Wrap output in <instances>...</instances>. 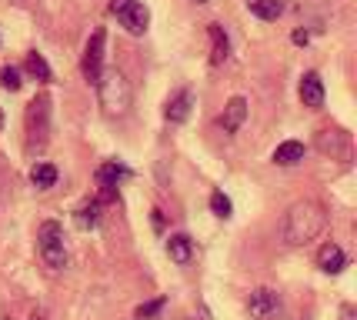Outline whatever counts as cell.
Instances as JSON below:
<instances>
[{
    "label": "cell",
    "instance_id": "6da1fadb",
    "mask_svg": "<svg viewBox=\"0 0 357 320\" xmlns=\"http://www.w3.org/2000/svg\"><path fill=\"white\" fill-rule=\"evenodd\" d=\"M327 227V211L317 200H297L284 217V241L291 247H304L317 241Z\"/></svg>",
    "mask_w": 357,
    "mask_h": 320
},
{
    "label": "cell",
    "instance_id": "7a4b0ae2",
    "mask_svg": "<svg viewBox=\"0 0 357 320\" xmlns=\"http://www.w3.org/2000/svg\"><path fill=\"white\" fill-rule=\"evenodd\" d=\"M97 97H100V107L107 110L110 117H121V114L130 110L134 91H130V80L114 67L107 74H100V80H97Z\"/></svg>",
    "mask_w": 357,
    "mask_h": 320
},
{
    "label": "cell",
    "instance_id": "3957f363",
    "mask_svg": "<svg viewBox=\"0 0 357 320\" xmlns=\"http://www.w3.org/2000/svg\"><path fill=\"white\" fill-rule=\"evenodd\" d=\"M50 140V97H33L27 104V151H44Z\"/></svg>",
    "mask_w": 357,
    "mask_h": 320
},
{
    "label": "cell",
    "instance_id": "277c9868",
    "mask_svg": "<svg viewBox=\"0 0 357 320\" xmlns=\"http://www.w3.org/2000/svg\"><path fill=\"white\" fill-rule=\"evenodd\" d=\"M37 241H40V257L50 271H63L67 267V247H63V227L57 220H44L37 227Z\"/></svg>",
    "mask_w": 357,
    "mask_h": 320
},
{
    "label": "cell",
    "instance_id": "5b68a950",
    "mask_svg": "<svg viewBox=\"0 0 357 320\" xmlns=\"http://www.w3.org/2000/svg\"><path fill=\"white\" fill-rule=\"evenodd\" d=\"M110 14H117L121 27L127 33H134V37H140L151 27V10L140 0H110Z\"/></svg>",
    "mask_w": 357,
    "mask_h": 320
},
{
    "label": "cell",
    "instance_id": "8992f818",
    "mask_svg": "<svg viewBox=\"0 0 357 320\" xmlns=\"http://www.w3.org/2000/svg\"><path fill=\"white\" fill-rule=\"evenodd\" d=\"M104 40H107V33L97 27V31L91 33L87 47H84V61H80V70H84V77H87L91 84H97V80H100V74H104Z\"/></svg>",
    "mask_w": 357,
    "mask_h": 320
},
{
    "label": "cell",
    "instance_id": "52a82bcc",
    "mask_svg": "<svg viewBox=\"0 0 357 320\" xmlns=\"http://www.w3.org/2000/svg\"><path fill=\"white\" fill-rule=\"evenodd\" d=\"M248 310H250V317L254 320H271L280 310V297L274 294V290H267V287L254 290V294L248 297Z\"/></svg>",
    "mask_w": 357,
    "mask_h": 320
},
{
    "label": "cell",
    "instance_id": "ba28073f",
    "mask_svg": "<svg viewBox=\"0 0 357 320\" xmlns=\"http://www.w3.org/2000/svg\"><path fill=\"white\" fill-rule=\"evenodd\" d=\"M248 121V100L244 97H231L227 107H224V114H220V127H224V134H237L241 127Z\"/></svg>",
    "mask_w": 357,
    "mask_h": 320
},
{
    "label": "cell",
    "instance_id": "9c48e42d",
    "mask_svg": "<svg viewBox=\"0 0 357 320\" xmlns=\"http://www.w3.org/2000/svg\"><path fill=\"white\" fill-rule=\"evenodd\" d=\"M301 100H304V107H324V80L314 74V70H307V74L301 77Z\"/></svg>",
    "mask_w": 357,
    "mask_h": 320
},
{
    "label": "cell",
    "instance_id": "30bf717a",
    "mask_svg": "<svg viewBox=\"0 0 357 320\" xmlns=\"http://www.w3.org/2000/svg\"><path fill=\"white\" fill-rule=\"evenodd\" d=\"M317 267L324 271V274H341L344 267H347V257H344V250L334 241H327L321 250H317Z\"/></svg>",
    "mask_w": 357,
    "mask_h": 320
},
{
    "label": "cell",
    "instance_id": "8fae6325",
    "mask_svg": "<svg viewBox=\"0 0 357 320\" xmlns=\"http://www.w3.org/2000/svg\"><path fill=\"white\" fill-rule=\"evenodd\" d=\"M190 107H194V93L190 91H177L164 107V117L171 123H184L190 117Z\"/></svg>",
    "mask_w": 357,
    "mask_h": 320
},
{
    "label": "cell",
    "instance_id": "7c38bea8",
    "mask_svg": "<svg viewBox=\"0 0 357 320\" xmlns=\"http://www.w3.org/2000/svg\"><path fill=\"white\" fill-rule=\"evenodd\" d=\"M207 33H211V63L220 67L231 57V40H227V33H224L220 24H207Z\"/></svg>",
    "mask_w": 357,
    "mask_h": 320
},
{
    "label": "cell",
    "instance_id": "4fadbf2b",
    "mask_svg": "<svg viewBox=\"0 0 357 320\" xmlns=\"http://www.w3.org/2000/svg\"><path fill=\"white\" fill-rule=\"evenodd\" d=\"M317 147L324 153H337V157H347V151H351V140H347V134L344 130H321L317 134Z\"/></svg>",
    "mask_w": 357,
    "mask_h": 320
},
{
    "label": "cell",
    "instance_id": "5bb4252c",
    "mask_svg": "<svg viewBox=\"0 0 357 320\" xmlns=\"http://www.w3.org/2000/svg\"><path fill=\"white\" fill-rule=\"evenodd\" d=\"M167 254H171L174 264L187 267L190 257H194V241H190L187 234H174V237H167Z\"/></svg>",
    "mask_w": 357,
    "mask_h": 320
},
{
    "label": "cell",
    "instance_id": "9a60e30c",
    "mask_svg": "<svg viewBox=\"0 0 357 320\" xmlns=\"http://www.w3.org/2000/svg\"><path fill=\"white\" fill-rule=\"evenodd\" d=\"M304 160V144L301 140H284L278 144V151H274V164L278 167H294Z\"/></svg>",
    "mask_w": 357,
    "mask_h": 320
},
{
    "label": "cell",
    "instance_id": "2e32d148",
    "mask_svg": "<svg viewBox=\"0 0 357 320\" xmlns=\"http://www.w3.org/2000/svg\"><path fill=\"white\" fill-rule=\"evenodd\" d=\"M100 224V200H91V204H80L74 211V227L77 230H91Z\"/></svg>",
    "mask_w": 357,
    "mask_h": 320
},
{
    "label": "cell",
    "instance_id": "e0dca14e",
    "mask_svg": "<svg viewBox=\"0 0 357 320\" xmlns=\"http://www.w3.org/2000/svg\"><path fill=\"white\" fill-rule=\"evenodd\" d=\"M124 177H127V167H121L117 160H107V164L97 167V183H100V187H117Z\"/></svg>",
    "mask_w": 357,
    "mask_h": 320
},
{
    "label": "cell",
    "instance_id": "ac0fdd59",
    "mask_svg": "<svg viewBox=\"0 0 357 320\" xmlns=\"http://www.w3.org/2000/svg\"><path fill=\"white\" fill-rule=\"evenodd\" d=\"M57 167L54 164H33V170H31V183L37 187V190H50L54 183H57Z\"/></svg>",
    "mask_w": 357,
    "mask_h": 320
},
{
    "label": "cell",
    "instance_id": "d6986e66",
    "mask_svg": "<svg viewBox=\"0 0 357 320\" xmlns=\"http://www.w3.org/2000/svg\"><path fill=\"white\" fill-rule=\"evenodd\" d=\"M248 10L261 20H278L284 7H280V0H248Z\"/></svg>",
    "mask_w": 357,
    "mask_h": 320
},
{
    "label": "cell",
    "instance_id": "ffe728a7",
    "mask_svg": "<svg viewBox=\"0 0 357 320\" xmlns=\"http://www.w3.org/2000/svg\"><path fill=\"white\" fill-rule=\"evenodd\" d=\"M24 67H27V74H31L33 80H40V84H50V80H54V74H50L47 61L37 54V50H33V54H27V63H24Z\"/></svg>",
    "mask_w": 357,
    "mask_h": 320
},
{
    "label": "cell",
    "instance_id": "44dd1931",
    "mask_svg": "<svg viewBox=\"0 0 357 320\" xmlns=\"http://www.w3.org/2000/svg\"><path fill=\"white\" fill-rule=\"evenodd\" d=\"M164 297H157V300H147V304L137 307V314H134V320H157L160 317V310H164Z\"/></svg>",
    "mask_w": 357,
    "mask_h": 320
},
{
    "label": "cell",
    "instance_id": "7402d4cb",
    "mask_svg": "<svg viewBox=\"0 0 357 320\" xmlns=\"http://www.w3.org/2000/svg\"><path fill=\"white\" fill-rule=\"evenodd\" d=\"M211 211L218 213L220 220H227V217H231V213H234V207H231V197H227V194H220V190H214V194H211Z\"/></svg>",
    "mask_w": 357,
    "mask_h": 320
},
{
    "label": "cell",
    "instance_id": "603a6c76",
    "mask_svg": "<svg viewBox=\"0 0 357 320\" xmlns=\"http://www.w3.org/2000/svg\"><path fill=\"white\" fill-rule=\"evenodd\" d=\"M0 87L3 91H20V70L17 67H0Z\"/></svg>",
    "mask_w": 357,
    "mask_h": 320
},
{
    "label": "cell",
    "instance_id": "cb8c5ba5",
    "mask_svg": "<svg viewBox=\"0 0 357 320\" xmlns=\"http://www.w3.org/2000/svg\"><path fill=\"white\" fill-rule=\"evenodd\" d=\"M307 40H311V33L307 31H294V44L297 47H307Z\"/></svg>",
    "mask_w": 357,
    "mask_h": 320
},
{
    "label": "cell",
    "instance_id": "d4e9b609",
    "mask_svg": "<svg viewBox=\"0 0 357 320\" xmlns=\"http://www.w3.org/2000/svg\"><path fill=\"white\" fill-rule=\"evenodd\" d=\"M341 317H344V320H354V307H351V304H344V310H341Z\"/></svg>",
    "mask_w": 357,
    "mask_h": 320
},
{
    "label": "cell",
    "instance_id": "484cf974",
    "mask_svg": "<svg viewBox=\"0 0 357 320\" xmlns=\"http://www.w3.org/2000/svg\"><path fill=\"white\" fill-rule=\"evenodd\" d=\"M0 130H3V110H0Z\"/></svg>",
    "mask_w": 357,
    "mask_h": 320
},
{
    "label": "cell",
    "instance_id": "4316f807",
    "mask_svg": "<svg viewBox=\"0 0 357 320\" xmlns=\"http://www.w3.org/2000/svg\"><path fill=\"white\" fill-rule=\"evenodd\" d=\"M194 3H204V0H194Z\"/></svg>",
    "mask_w": 357,
    "mask_h": 320
},
{
    "label": "cell",
    "instance_id": "83f0119b",
    "mask_svg": "<svg viewBox=\"0 0 357 320\" xmlns=\"http://www.w3.org/2000/svg\"><path fill=\"white\" fill-rule=\"evenodd\" d=\"M0 320H10V317H0Z\"/></svg>",
    "mask_w": 357,
    "mask_h": 320
}]
</instances>
